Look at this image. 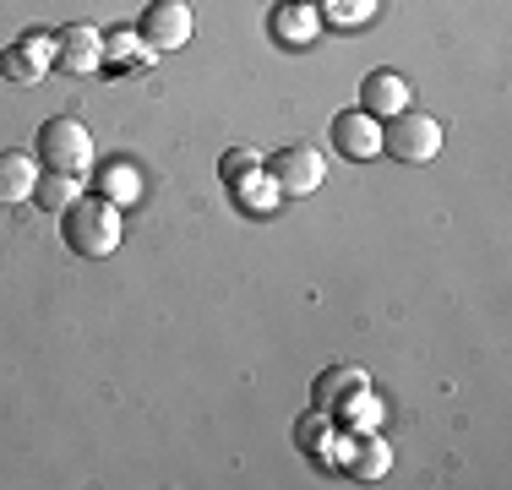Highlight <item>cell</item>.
Listing matches in <instances>:
<instances>
[{
	"mask_svg": "<svg viewBox=\"0 0 512 490\" xmlns=\"http://www.w3.org/2000/svg\"><path fill=\"white\" fill-rule=\"evenodd\" d=\"M60 235H66L71 256L104 262V256H115L120 240H126V218H120V207L104 202V196H77V202L60 213Z\"/></svg>",
	"mask_w": 512,
	"mask_h": 490,
	"instance_id": "obj_1",
	"label": "cell"
},
{
	"mask_svg": "<svg viewBox=\"0 0 512 490\" xmlns=\"http://www.w3.org/2000/svg\"><path fill=\"white\" fill-rule=\"evenodd\" d=\"M39 158L44 169H55V175H88L93 169V131L82 126L77 115H55L39 126Z\"/></svg>",
	"mask_w": 512,
	"mask_h": 490,
	"instance_id": "obj_2",
	"label": "cell"
},
{
	"mask_svg": "<svg viewBox=\"0 0 512 490\" xmlns=\"http://www.w3.org/2000/svg\"><path fill=\"white\" fill-rule=\"evenodd\" d=\"M382 153L393 164H431L442 153V126L431 115H420V109H404V115H393L382 126Z\"/></svg>",
	"mask_w": 512,
	"mask_h": 490,
	"instance_id": "obj_3",
	"label": "cell"
},
{
	"mask_svg": "<svg viewBox=\"0 0 512 490\" xmlns=\"http://www.w3.org/2000/svg\"><path fill=\"white\" fill-rule=\"evenodd\" d=\"M262 169H267V180L278 186V196H311V191H322V180H327V158L316 153V147H306V142L278 147Z\"/></svg>",
	"mask_w": 512,
	"mask_h": 490,
	"instance_id": "obj_4",
	"label": "cell"
},
{
	"mask_svg": "<svg viewBox=\"0 0 512 490\" xmlns=\"http://www.w3.org/2000/svg\"><path fill=\"white\" fill-rule=\"evenodd\" d=\"M137 33H142V44H153L158 55H169V49H186V44H191L197 17H191L186 0H153V6L142 11Z\"/></svg>",
	"mask_w": 512,
	"mask_h": 490,
	"instance_id": "obj_5",
	"label": "cell"
},
{
	"mask_svg": "<svg viewBox=\"0 0 512 490\" xmlns=\"http://www.w3.org/2000/svg\"><path fill=\"white\" fill-rule=\"evenodd\" d=\"M55 71V33H22L17 44H6L0 55V77L17 82V88H33Z\"/></svg>",
	"mask_w": 512,
	"mask_h": 490,
	"instance_id": "obj_6",
	"label": "cell"
},
{
	"mask_svg": "<svg viewBox=\"0 0 512 490\" xmlns=\"http://www.w3.org/2000/svg\"><path fill=\"white\" fill-rule=\"evenodd\" d=\"M55 66L66 77H93L104 66V33L93 22H71V28L55 33Z\"/></svg>",
	"mask_w": 512,
	"mask_h": 490,
	"instance_id": "obj_7",
	"label": "cell"
},
{
	"mask_svg": "<svg viewBox=\"0 0 512 490\" xmlns=\"http://www.w3.org/2000/svg\"><path fill=\"white\" fill-rule=\"evenodd\" d=\"M333 147L344 158H355V164L376 158V153H382V120L365 115V109H344V115L333 120Z\"/></svg>",
	"mask_w": 512,
	"mask_h": 490,
	"instance_id": "obj_8",
	"label": "cell"
},
{
	"mask_svg": "<svg viewBox=\"0 0 512 490\" xmlns=\"http://www.w3.org/2000/svg\"><path fill=\"white\" fill-rule=\"evenodd\" d=\"M33 186H39V158L22 147H0V207L33 202Z\"/></svg>",
	"mask_w": 512,
	"mask_h": 490,
	"instance_id": "obj_9",
	"label": "cell"
},
{
	"mask_svg": "<svg viewBox=\"0 0 512 490\" xmlns=\"http://www.w3.org/2000/svg\"><path fill=\"white\" fill-rule=\"evenodd\" d=\"M409 82L398 77V71H371L365 77V88H360V109L365 115H376V120H393V115H404L409 109Z\"/></svg>",
	"mask_w": 512,
	"mask_h": 490,
	"instance_id": "obj_10",
	"label": "cell"
},
{
	"mask_svg": "<svg viewBox=\"0 0 512 490\" xmlns=\"http://www.w3.org/2000/svg\"><path fill=\"white\" fill-rule=\"evenodd\" d=\"M344 469H349V480H360V485L382 480V474L393 469V447H387V436L360 431V436L344 447Z\"/></svg>",
	"mask_w": 512,
	"mask_h": 490,
	"instance_id": "obj_11",
	"label": "cell"
},
{
	"mask_svg": "<svg viewBox=\"0 0 512 490\" xmlns=\"http://www.w3.org/2000/svg\"><path fill=\"white\" fill-rule=\"evenodd\" d=\"M153 60H158V49L142 44V33H131V28L104 39V66H115V71H148Z\"/></svg>",
	"mask_w": 512,
	"mask_h": 490,
	"instance_id": "obj_12",
	"label": "cell"
},
{
	"mask_svg": "<svg viewBox=\"0 0 512 490\" xmlns=\"http://www.w3.org/2000/svg\"><path fill=\"white\" fill-rule=\"evenodd\" d=\"M273 33H278V44H311L316 39V6L284 0V6L273 11Z\"/></svg>",
	"mask_w": 512,
	"mask_h": 490,
	"instance_id": "obj_13",
	"label": "cell"
},
{
	"mask_svg": "<svg viewBox=\"0 0 512 490\" xmlns=\"http://www.w3.org/2000/svg\"><path fill=\"white\" fill-rule=\"evenodd\" d=\"M99 196H104V202H115V207L137 202V196H142V175H137V164H126V158L104 164V169H99Z\"/></svg>",
	"mask_w": 512,
	"mask_h": 490,
	"instance_id": "obj_14",
	"label": "cell"
},
{
	"mask_svg": "<svg viewBox=\"0 0 512 490\" xmlns=\"http://www.w3.org/2000/svg\"><path fill=\"white\" fill-rule=\"evenodd\" d=\"M360 387H365V371H355V365H327V371L316 376V409H338V403Z\"/></svg>",
	"mask_w": 512,
	"mask_h": 490,
	"instance_id": "obj_15",
	"label": "cell"
},
{
	"mask_svg": "<svg viewBox=\"0 0 512 490\" xmlns=\"http://www.w3.org/2000/svg\"><path fill=\"white\" fill-rule=\"evenodd\" d=\"M77 196H82V180L77 175H55V169H50V175H39V186H33V202H39L50 218H60Z\"/></svg>",
	"mask_w": 512,
	"mask_h": 490,
	"instance_id": "obj_16",
	"label": "cell"
},
{
	"mask_svg": "<svg viewBox=\"0 0 512 490\" xmlns=\"http://www.w3.org/2000/svg\"><path fill=\"white\" fill-rule=\"evenodd\" d=\"M235 196H240V207H251V213H267V207L278 202V186L262 175V169H256V175H246V180L235 186Z\"/></svg>",
	"mask_w": 512,
	"mask_h": 490,
	"instance_id": "obj_17",
	"label": "cell"
},
{
	"mask_svg": "<svg viewBox=\"0 0 512 490\" xmlns=\"http://www.w3.org/2000/svg\"><path fill=\"white\" fill-rule=\"evenodd\" d=\"M262 169V153H251V147H229L224 158H218V175L229 180V186H240L246 175H256Z\"/></svg>",
	"mask_w": 512,
	"mask_h": 490,
	"instance_id": "obj_18",
	"label": "cell"
},
{
	"mask_svg": "<svg viewBox=\"0 0 512 490\" xmlns=\"http://www.w3.org/2000/svg\"><path fill=\"white\" fill-rule=\"evenodd\" d=\"M371 11H376V0H333L327 17H333V22H365Z\"/></svg>",
	"mask_w": 512,
	"mask_h": 490,
	"instance_id": "obj_19",
	"label": "cell"
},
{
	"mask_svg": "<svg viewBox=\"0 0 512 490\" xmlns=\"http://www.w3.org/2000/svg\"><path fill=\"white\" fill-rule=\"evenodd\" d=\"M306 6H316V0H306Z\"/></svg>",
	"mask_w": 512,
	"mask_h": 490,
	"instance_id": "obj_20",
	"label": "cell"
}]
</instances>
